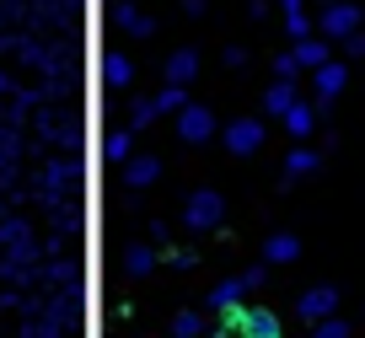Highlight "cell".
<instances>
[{"instance_id":"1","label":"cell","mask_w":365,"mask_h":338,"mask_svg":"<svg viewBox=\"0 0 365 338\" xmlns=\"http://www.w3.org/2000/svg\"><path fill=\"white\" fill-rule=\"evenodd\" d=\"M220 220H226V199H220L215 188L188 193V204H182V225H188V231H220Z\"/></svg>"},{"instance_id":"2","label":"cell","mask_w":365,"mask_h":338,"mask_svg":"<svg viewBox=\"0 0 365 338\" xmlns=\"http://www.w3.org/2000/svg\"><path fill=\"white\" fill-rule=\"evenodd\" d=\"M172 129H178L182 145H205V140H215V135H220V118L205 108V102H188L182 113H172Z\"/></svg>"},{"instance_id":"3","label":"cell","mask_w":365,"mask_h":338,"mask_svg":"<svg viewBox=\"0 0 365 338\" xmlns=\"http://www.w3.org/2000/svg\"><path fill=\"white\" fill-rule=\"evenodd\" d=\"M258 285H263V269H242L237 280L215 285V290H210V301H205V306H210V312H220V317H231V312H237V306L247 301L252 290H258Z\"/></svg>"},{"instance_id":"4","label":"cell","mask_w":365,"mask_h":338,"mask_svg":"<svg viewBox=\"0 0 365 338\" xmlns=\"http://www.w3.org/2000/svg\"><path fill=\"white\" fill-rule=\"evenodd\" d=\"M317 33L333 38V43H344L349 33H360V6H349V0H328L317 16Z\"/></svg>"},{"instance_id":"5","label":"cell","mask_w":365,"mask_h":338,"mask_svg":"<svg viewBox=\"0 0 365 338\" xmlns=\"http://www.w3.org/2000/svg\"><path fill=\"white\" fill-rule=\"evenodd\" d=\"M231 327H237L242 338H285L279 317H274V312H258V306H237V312H231Z\"/></svg>"},{"instance_id":"6","label":"cell","mask_w":365,"mask_h":338,"mask_svg":"<svg viewBox=\"0 0 365 338\" xmlns=\"http://www.w3.org/2000/svg\"><path fill=\"white\" fill-rule=\"evenodd\" d=\"M220 140H226L231 156H252V150L263 145V118H231V124L220 129Z\"/></svg>"},{"instance_id":"7","label":"cell","mask_w":365,"mask_h":338,"mask_svg":"<svg viewBox=\"0 0 365 338\" xmlns=\"http://www.w3.org/2000/svg\"><path fill=\"white\" fill-rule=\"evenodd\" d=\"M296 317H301V322H322V317H339V290H333V285H312V290L296 301Z\"/></svg>"},{"instance_id":"8","label":"cell","mask_w":365,"mask_h":338,"mask_svg":"<svg viewBox=\"0 0 365 338\" xmlns=\"http://www.w3.org/2000/svg\"><path fill=\"white\" fill-rule=\"evenodd\" d=\"M344 86H349V65H344V59H328V65L312 70V91H317V102H339Z\"/></svg>"},{"instance_id":"9","label":"cell","mask_w":365,"mask_h":338,"mask_svg":"<svg viewBox=\"0 0 365 338\" xmlns=\"http://www.w3.org/2000/svg\"><path fill=\"white\" fill-rule=\"evenodd\" d=\"M333 48H339V43H333V38H322V33L296 38V59H301V70H307V76H312L317 65H328V59H333Z\"/></svg>"},{"instance_id":"10","label":"cell","mask_w":365,"mask_h":338,"mask_svg":"<svg viewBox=\"0 0 365 338\" xmlns=\"http://www.w3.org/2000/svg\"><path fill=\"white\" fill-rule=\"evenodd\" d=\"M296 102H301L296 81H279V76H274V86L263 91V113H269V118H285V113L296 108Z\"/></svg>"},{"instance_id":"11","label":"cell","mask_w":365,"mask_h":338,"mask_svg":"<svg viewBox=\"0 0 365 338\" xmlns=\"http://www.w3.org/2000/svg\"><path fill=\"white\" fill-rule=\"evenodd\" d=\"M161 172H167V167H161V156H129L124 161V183H129V188H150Z\"/></svg>"},{"instance_id":"12","label":"cell","mask_w":365,"mask_h":338,"mask_svg":"<svg viewBox=\"0 0 365 338\" xmlns=\"http://www.w3.org/2000/svg\"><path fill=\"white\" fill-rule=\"evenodd\" d=\"M279 124H285V135H290V140H312V129H317V108H312V102L301 97L296 108H290L285 118H279Z\"/></svg>"},{"instance_id":"13","label":"cell","mask_w":365,"mask_h":338,"mask_svg":"<svg viewBox=\"0 0 365 338\" xmlns=\"http://www.w3.org/2000/svg\"><path fill=\"white\" fill-rule=\"evenodd\" d=\"M103 81H108V91H129L135 86V59L129 54H108L103 59Z\"/></svg>"},{"instance_id":"14","label":"cell","mask_w":365,"mask_h":338,"mask_svg":"<svg viewBox=\"0 0 365 338\" xmlns=\"http://www.w3.org/2000/svg\"><path fill=\"white\" fill-rule=\"evenodd\" d=\"M194 76H199V48H172L167 54V81L194 86Z\"/></svg>"},{"instance_id":"15","label":"cell","mask_w":365,"mask_h":338,"mask_svg":"<svg viewBox=\"0 0 365 338\" xmlns=\"http://www.w3.org/2000/svg\"><path fill=\"white\" fill-rule=\"evenodd\" d=\"M296 258H301V237H290V231H274L263 242V263H296Z\"/></svg>"},{"instance_id":"16","label":"cell","mask_w":365,"mask_h":338,"mask_svg":"<svg viewBox=\"0 0 365 338\" xmlns=\"http://www.w3.org/2000/svg\"><path fill=\"white\" fill-rule=\"evenodd\" d=\"M317 167H322V156L307 145V140H296V145H290V156H285V178H312Z\"/></svg>"},{"instance_id":"17","label":"cell","mask_w":365,"mask_h":338,"mask_svg":"<svg viewBox=\"0 0 365 338\" xmlns=\"http://www.w3.org/2000/svg\"><path fill=\"white\" fill-rule=\"evenodd\" d=\"M135 140H140L135 124H129V129H113V135L103 140V156H108V161H129V156H135Z\"/></svg>"},{"instance_id":"18","label":"cell","mask_w":365,"mask_h":338,"mask_svg":"<svg viewBox=\"0 0 365 338\" xmlns=\"http://www.w3.org/2000/svg\"><path fill=\"white\" fill-rule=\"evenodd\" d=\"M285 6V33L290 38H312L317 27H312V16H307V0H279Z\"/></svg>"},{"instance_id":"19","label":"cell","mask_w":365,"mask_h":338,"mask_svg":"<svg viewBox=\"0 0 365 338\" xmlns=\"http://www.w3.org/2000/svg\"><path fill=\"white\" fill-rule=\"evenodd\" d=\"M150 269H156V247H129L124 252V274L129 280H145Z\"/></svg>"},{"instance_id":"20","label":"cell","mask_w":365,"mask_h":338,"mask_svg":"<svg viewBox=\"0 0 365 338\" xmlns=\"http://www.w3.org/2000/svg\"><path fill=\"white\" fill-rule=\"evenodd\" d=\"M113 22L124 27V33H135V38H150V16H145V11H135L129 0H124V6L113 11Z\"/></svg>"},{"instance_id":"21","label":"cell","mask_w":365,"mask_h":338,"mask_svg":"<svg viewBox=\"0 0 365 338\" xmlns=\"http://www.w3.org/2000/svg\"><path fill=\"white\" fill-rule=\"evenodd\" d=\"M156 108L161 113H182L188 108V86H182V81H167V86L156 91Z\"/></svg>"},{"instance_id":"22","label":"cell","mask_w":365,"mask_h":338,"mask_svg":"<svg viewBox=\"0 0 365 338\" xmlns=\"http://www.w3.org/2000/svg\"><path fill=\"white\" fill-rule=\"evenodd\" d=\"M172 333H178V338H205V317H199V312H182L178 322H172Z\"/></svg>"},{"instance_id":"23","label":"cell","mask_w":365,"mask_h":338,"mask_svg":"<svg viewBox=\"0 0 365 338\" xmlns=\"http://www.w3.org/2000/svg\"><path fill=\"white\" fill-rule=\"evenodd\" d=\"M312 338H349V322L344 317H322V322H312Z\"/></svg>"},{"instance_id":"24","label":"cell","mask_w":365,"mask_h":338,"mask_svg":"<svg viewBox=\"0 0 365 338\" xmlns=\"http://www.w3.org/2000/svg\"><path fill=\"white\" fill-rule=\"evenodd\" d=\"M274 76H279V81H301V76H307V70H301V59H296V48L274 59Z\"/></svg>"},{"instance_id":"25","label":"cell","mask_w":365,"mask_h":338,"mask_svg":"<svg viewBox=\"0 0 365 338\" xmlns=\"http://www.w3.org/2000/svg\"><path fill=\"white\" fill-rule=\"evenodd\" d=\"M339 54H344V59H365V27L344 38V43H339Z\"/></svg>"},{"instance_id":"26","label":"cell","mask_w":365,"mask_h":338,"mask_svg":"<svg viewBox=\"0 0 365 338\" xmlns=\"http://www.w3.org/2000/svg\"><path fill=\"white\" fill-rule=\"evenodd\" d=\"M156 113H161V108H156V97H150V102H135V113H129V124H135V129H145L150 118H156Z\"/></svg>"},{"instance_id":"27","label":"cell","mask_w":365,"mask_h":338,"mask_svg":"<svg viewBox=\"0 0 365 338\" xmlns=\"http://www.w3.org/2000/svg\"><path fill=\"white\" fill-rule=\"evenodd\" d=\"M167 263H172V269H194L199 258H194V252H188V247H172V252H167Z\"/></svg>"},{"instance_id":"28","label":"cell","mask_w":365,"mask_h":338,"mask_svg":"<svg viewBox=\"0 0 365 338\" xmlns=\"http://www.w3.org/2000/svg\"><path fill=\"white\" fill-rule=\"evenodd\" d=\"M220 59H226L231 70H242V65H247V48H226V54H220Z\"/></svg>"},{"instance_id":"29","label":"cell","mask_w":365,"mask_h":338,"mask_svg":"<svg viewBox=\"0 0 365 338\" xmlns=\"http://www.w3.org/2000/svg\"><path fill=\"white\" fill-rule=\"evenodd\" d=\"M182 16H205V0H182Z\"/></svg>"}]
</instances>
